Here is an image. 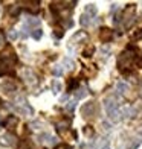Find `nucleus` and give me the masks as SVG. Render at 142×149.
<instances>
[{
  "label": "nucleus",
  "mask_w": 142,
  "mask_h": 149,
  "mask_svg": "<svg viewBox=\"0 0 142 149\" xmlns=\"http://www.w3.org/2000/svg\"><path fill=\"white\" fill-rule=\"evenodd\" d=\"M14 64H15L14 50H12L11 47H8L3 53H0V76L5 74L6 72H9Z\"/></svg>",
  "instance_id": "obj_1"
},
{
  "label": "nucleus",
  "mask_w": 142,
  "mask_h": 149,
  "mask_svg": "<svg viewBox=\"0 0 142 149\" xmlns=\"http://www.w3.org/2000/svg\"><path fill=\"white\" fill-rule=\"evenodd\" d=\"M104 107H105V111H107V114H109V119H110L112 122L121 120V113H119L118 100L115 99L113 96L104 99Z\"/></svg>",
  "instance_id": "obj_2"
},
{
  "label": "nucleus",
  "mask_w": 142,
  "mask_h": 149,
  "mask_svg": "<svg viewBox=\"0 0 142 149\" xmlns=\"http://www.w3.org/2000/svg\"><path fill=\"white\" fill-rule=\"evenodd\" d=\"M12 108H14L15 111H18L20 114H28V116H32V114H34V110L31 108V105L28 104V100H26L23 96H18L14 100Z\"/></svg>",
  "instance_id": "obj_3"
},
{
  "label": "nucleus",
  "mask_w": 142,
  "mask_h": 149,
  "mask_svg": "<svg viewBox=\"0 0 142 149\" xmlns=\"http://www.w3.org/2000/svg\"><path fill=\"white\" fill-rule=\"evenodd\" d=\"M95 111H96V105H95V102L84 104L83 110H81V113H83V117H86V119L93 117V116H95Z\"/></svg>",
  "instance_id": "obj_4"
},
{
  "label": "nucleus",
  "mask_w": 142,
  "mask_h": 149,
  "mask_svg": "<svg viewBox=\"0 0 142 149\" xmlns=\"http://www.w3.org/2000/svg\"><path fill=\"white\" fill-rule=\"evenodd\" d=\"M22 78L26 81V84H29V85L37 84V76H35V73H34L31 69H25V70H22Z\"/></svg>",
  "instance_id": "obj_5"
},
{
  "label": "nucleus",
  "mask_w": 142,
  "mask_h": 149,
  "mask_svg": "<svg viewBox=\"0 0 142 149\" xmlns=\"http://www.w3.org/2000/svg\"><path fill=\"white\" fill-rule=\"evenodd\" d=\"M0 145L2 146H14L15 145V137L11 134H3L0 135Z\"/></svg>",
  "instance_id": "obj_6"
},
{
  "label": "nucleus",
  "mask_w": 142,
  "mask_h": 149,
  "mask_svg": "<svg viewBox=\"0 0 142 149\" xmlns=\"http://www.w3.org/2000/svg\"><path fill=\"white\" fill-rule=\"evenodd\" d=\"M99 38H101V41H104V43H109L110 40L113 38V32L110 29H107V28H103L99 32Z\"/></svg>",
  "instance_id": "obj_7"
},
{
  "label": "nucleus",
  "mask_w": 142,
  "mask_h": 149,
  "mask_svg": "<svg viewBox=\"0 0 142 149\" xmlns=\"http://www.w3.org/2000/svg\"><path fill=\"white\" fill-rule=\"evenodd\" d=\"M40 141H43V143H47V145H55L57 143V139L53 137V135L51 134H43V135H40Z\"/></svg>",
  "instance_id": "obj_8"
},
{
  "label": "nucleus",
  "mask_w": 142,
  "mask_h": 149,
  "mask_svg": "<svg viewBox=\"0 0 142 149\" xmlns=\"http://www.w3.org/2000/svg\"><path fill=\"white\" fill-rule=\"evenodd\" d=\"M0 90H2L3 93H6V94H9V93H12L15 90V84H11L8 81V82H5V84L0 85Z\"/></svg>",
  "instance_id": "obj_9"
},
{
  "label": "nucleus",
  "mask_w": 142,
  "mask_h": 149,
  "mask_svg": "<svg viewBox=\"0 0 142 149\" xmlns=\"http://www.w3.org/2000/svg\"><path fill=\"white\" fill-rule=\"evenodd\" d=\"M116 91H118L119 94L127 93V91H128V84L124 82V81H119V82L116 84Z\"/></svg>",
  "instance_id": "obj_10"
},
{
  "label": "nucleus",
  "mask_w": 142,
  "mask_h": 149,
  "mask_svg": "<svg viewBox=\"0 0 142 149\" xmlns=\"http://www.w3.org/2000/svg\"><path fill=\"white\" fill-rule=\"evenodd\" d=\"M119 113H121V117H122V119H127V117L131 116V108L130 107H124V108H121V110H119Z\"/></svg>",
  "instance_id": "obj_11"
},
{
  "label": "nucleus",
  "mask_w": 142,
  "mask_h": 149,
  "mask_svg": "<svg viewBox=\"0 0 142 149\" xmlns=\"http://www.w3.org/2000/svg\"><path fill=\"white\" fill-rule=\"evenodd\" d=\"M84 14L90 15V17L96 15V6H95V5H87V6H86V12H84Z\"/></svg>",
  "instance_id": "obj_12"
},
{
  "label": "nucleus",
  "mask_w": 142,
  "mask_h": 149,
  "mask_svg": "<svg viewBox=\"0 0 142 149\" xmlns=\"http://www.w3.org/2000/svg\"><path fill=\"white\" fill-rule=\"evenodd\" d=\"M66 70H72L73 69V61L70 59V58H64V61H63V64H61Z\"/></svg>",
  "instance_id": "obj_13"
},
{
  "label": "nucleus",
  "mask_w": 142,
  "mask_h": 149,
  "mask_svg": "<svg viewBox=\"0 0 142 149\" xmlns=\"http://www.w3.org/2000/svg\"><path fill=\"white\" fill-rule=\"evenodd\" d=\"M99 149H110V141L109 139H101L99 140Z\"/></svg>",
  "instance_id": "obj_14"
},
{
  "label": "nucleus",
  "mask_w": 142,
  "mask_h": 149,
  "mask_svg": "<svg viewBox=\"0 0 142 149\" xmlns=\"http://www.w3.org/2000/svg\"><path fill=\"white\" fill-rule=\"evenodd\" d=\"M90 18H92L90 15L83 14V15H81V24H83V26H89V24H90V22H92Z\"/></svg>",
  "instance_id": "obj_15"
},
{
  "label": "nucleus",
  "mask_w": 142,
  "mask_h": 149,
  "mask_svg": "<svg viewBox=\"0 0 142 149\" xmlns=\"http://www.w3.org/2000/svg\"><path fill=\"white\" fill-rule=\"evenodd\" d=\"M52 90H53V93H60V91H61V84H60L58 79H55L52 82Z\"/></svg>",
  "instance_id": "obj_16"
},
{
  "label": "nucleus",
  "mask_w": 142,
  "mask_h": 149,
  "mask_svg": "<svg viewBox=\"0 0 142 149\" xmlns=\"http://www.w3.org/2000/svg\"><path fill=\"white\" fill-rule=\"evenodd\" d=\"M26 24H29V26H38V24H40V20H38V18L28 17V18H26Z\"/></svg>",
  "instance_id": "obj_17"
},
{
  "label": "nucleus",
  "mask_w": 142,
  "mask_h": 149,
  "mask_svg": "<svg viewBox=\"0 0 142 149\" xmlns=\"http://www.w3.org/2000/svg\"><path fill=\"white\" fill-rule=\"evenodd\" d=\"M22 5H29L28 8L32 9V11H37L38 9V2H23Z\"/></svg>",
  "instance_id": "obj_18"
},
{
  "label": "nucleus",
  "mask_w": 142,
  "mask_h": 149,
  "mask_svg": "<svg viewBox=\"0 0 142 149\" xmlns=\"http://www.w3.org/2000/svg\"><path fill=\"white\" fill-rule=\"evenodd\" d=\"M63 72H64V69H63V65H61V64H60V65H55V69H53V73H55L57 76H58V74L61 76Z\"/></svg>",
  "instance_id": "obj_19"
},
{
  "label": "nucleus",
  "mask_w": 142,
  "mask_h": 149,
  "mask_svg": "<svg viewBox=\"0 0 142 149\" xmlns=\"http://www.w3.org/2000/svg\"><path fill=\"white\" fill-rule=\"evenodd\" d=\"M75 104H77V99H73V100H69V104L66 105V108H67V110H69V111H73V110H75Z\"/></svg>",
  "instance_id": "obj_20"
},
{
  "label": "nucleus",
  "mask_w": 142,
  "mask_h": 149,
  "mask_svg": "<svg viewBox=\"0 0 142 149\" xmlns=\"http://www.w3.org/2000/svg\"><path fill=\"white\" fill-rule=\"evenodd\" d=\"M86 94H87L86 88H79V90H78V93H77V96H75V99H81V97H84Z\"/></svg>",
  "instance_id": "obj_21"
},
{
  "label": "nucleus",
  "mask_w": 142,
  "mask_h": 149,
  "mask_svg": "<svg viewBox=\"0 0 142 149\" xmlns=\"http://www.w3.org/2000/svg\"><path fill=\"white\" fill-rule=\"evenodd\" d=\"M8 37H9V40H15V38L18 37V33H17L15 29H11V31L8 32Z\"/></svg>",
  "instance_id": "obj_22"
},
{
  "label": "nucleus",
  "mask_w": 142,
  "mask_h": 149,
  "mask_svg": "<svg viewBox=\"0 0 142 149\" xmlns=\"http://www.w3.org/2000/svg\"><path fill=\"white\" fill-rule=\"evenodd\" d=\"M41 35H43V32L40 31V29H35V31L32 32V37H34V38H37V40H40V38H41Z\"/></svg>",
  "instance_id": "obj_23"
},
{
  "label": "nucleus",
  "mask_w": 142,
  "mask_h": 149,
  "mask_svg": "<svg viewBox=\"0 0 142 149\" xmlns=\"http://www.w3.org/2000/svg\"><path fill=\"white\" fill-rule=\"evenodd\" d=\"M141 141H142L141 139H134V141H133V143L130 145V149H136V148L141 145Z\"/></svg>",
  "instance_id": "obj_24"
},
{
  "label": "nucleus",
  "mask_w": 142,
  "mask_h": 149,
  "mask_svg": "<svg viewBox=\"0 0 142 149\" xmlns=\"http://www.w3.org/2000/svg\"><path fill=\"white\" fill-rule=\"evenodd\" d=\"M92 52H93V47L90 46L89 49H86V50H84V56H90V53H92Z\"/></svg>",
  "instance_id": "obj_25"
},
{
  "label": "nucleus",
  "mask_w": 142,
  "mask_h": 149,
  "mask_svg": "<svg viewBox=\"0 0 142 149\" xmlns=\"http://www.w3.org/2000/svg\"><path fill=\"white\" fill-rule=\"evenodd\" d=\"M5 44V35H3V32L0 31V46H3Z\"/></svg>",
  "instance_id": "obj_26"
},
{
  "label": "nucleus",
  "mask_w": 142,
  "mask_h": 149,
  "mask_svg": "<svg viewBox=\"0 0 142 149\" xmlns=\"http://www.w3.org/2000/svg\"><path fill=\"white\" fill-rule=\"evenodd\" d=\"M84 132H86V135H92V134H93V131L90 130V128H89V126H87V128H86V130H84Z\"/></svg>",
  "instance_id": "obj_27"
},
{
  "label": "nucleus",
  "mask_w": 142,
  "mask_h": 149,
  "mask_svg": "<svg viewBox=\"0 0 142 149\" xmlns=\"http://www.w3.org/2000/svg\"><path fill=\"white\" fill-rule=\"evenodd\" d=\"M103 126H104V130H110V125L107 123V122H104V123H103Z\"/></svg>",
  "instance_id": "obj_28"
},
{
  "label": "nucleus",
  "mask_w": 142,
  "mask_h": 149,
  "mask_svg": "<svg viewBox=\"0 0 142 149\" xmlns=\"http://www.w3.org/2000/svg\"><path fill=\"white\" fill-rule=\"evenodd\" d=\"M20 149H29V146H28V145H26V143H23V146H22V148H20Z\"/></svg>",
  "instance_id": "obj_29"
},
{
  "label": "nucleus",
  "mask_w": 142,
  "mask_h": 149,
  "mask_svg": "<svg viewBox=\"0 0 142 149\" xmlns=\"http://www.w3.org/2000/svg\"><path fill=\"white\" fill-rule=\"evenodd\" d=\"M57 149H69V148H67V146H64V145H63V146H58Z\"/></svg>",
  "instance_id": "obj_30"
},
{
  "label": "nucleus",
  "mask_w": 142,
  "mask_h": 149,
  "mask_svg": "<svg viewBox=\"0 0 142 149\" xmlns=\"http://www.w3.org/2000/svg\"><path fill=\"white\" fill-rule=\"evenodd\" d=\"M0 107H2V100H0Z\"/></svg>",
  "instance_id": "obj_31"
}]
</instances>
